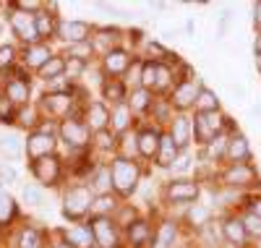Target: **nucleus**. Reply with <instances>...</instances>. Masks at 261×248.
Listing matches in <instances>:
<instances>
[{"label":"nucleus","instance_id":"nucleus-1","mask_svg":"<svg viewBox=\"0 0 261 248\" xmlns=\"http://www.w3.org/2000/svg\"><path fill=\"white\" fill-rule=\"evenodd\" d=\"M110 170H113V191H118L120 196H130L139 188L141 167H139V162L130 160V157H118L110 165Z\"/></svg>","mask_w":261,"mask_h":248},{"label":"nucleus","instance_id":"nucleus-2","mask_svg":"<svg viewBox=\"0 0 261 248\" xmlns=\"http://www.w3.org/2000/svg\"><path fill=\"white\" fill-rule=\"evenodd\" d=\"M92 204H94V193L89 186H73L63 193V214L73 222L92 214Z\"/></svg>","mask_w":261,"mask_h":248},{"label":"nucleus","instance_id":"nucleus-3","mask_svg":"<svg viewBox=\"0 0 261 248\" xmlns=\"http://www.w3.org/2000/svg\"><path fill=\"white\" fill-rule=\"evenodd\" d=\"M227 126V118L222 115L220 110L217 112H199L193 120H191V131H193V139L199 144H209L214 136H222V131Z\"/></svg>","mask_w":261,"mask_h":248},{"label":"nucleus","instance_id":"nucleus-4","mask_svg":"<svg viewBox=\"0 0 261 248\" xmlns=\"http://www.w3.org/2000/svg\"><path fill=\"white\" fill-rule=\"evenodd\" d=\"M60 139L68 144V146H73V149H81V146H89V141H92V131L84 126V120L81 118H65L63 123H60Z\"/></svg>","mask_w":261,"mask_h":248},{"label":"nucleus","instance_id":"nucleus-5","mask_svg":"<svg viewBox=\"0 0 261 248\" xmlns=\"http://www.w3.org/2000/svg\"><path fill=\"white\" fill-rule=\"evenodd\" d=\"M89 225H92L97 248H118L120 245V233H118V225L113 222V217H92Z\"/></svg>","mask_w":261,"mask_h":248},{"label":"nucleus","instance_id":"nucleus-6","mask_svg":"<svg viewBox=\"0 0 261 248\" xmlns=\"http://www.w3.org/2000/svg\"><path fill=\"white\" fill-rule=\"evenodd\" d=\"M201 92V79H183L180 84L172 86V97L170 105L175 110H188L196 105V97Z\"/></svg>","mask_w":261,"mask_h":248},{"label":"nucleus","instance_id":"nucleus-7","mask_svg":"<svg viewBox=\"0 0 261 248\" xmlns=\"http://www.w3.org/2000/svg\"><path fill=\"white\" fill-rule=\"evenodd\" d=\"M196 196H199V183L188 178L170 180L165 186V199L170 204H191V201H196Z\"/></svg>","mask_w":261,"mask_h":248},{"label":"nucleus","instance_id":"nucleus-8","mask_svg":"<svg viewBox=\"0 0 261 248\" xmlns=\"http://www.w3.org/2000/svg\"><path fill=\"white\" fill-rule=\"evenodd\" d=\"M84 126L89 128L92 133H102V131H110V107L105 102H89L84 110Z\"/></svg>","mask_w":261,"mask_h":248},{"label":"nucleus","instance_id":"nucleus-9","mask_svg":"<svg viewBox=\"0 0 261 248\" xmlns=\"http://www.w3.org/2000/svg\"><path fill=\"white\" fill-rule=\"evenodd\" d=\"M11 27H13V34L21 39V42H29V44H37L39 34H37V24H34V13H24V11H13L11 13Z\"/></svg>","mask_w":261,"mask_h":248},{"label":"nucleus","instance_id":"nucleus-10","mask_svg":"<svg viewBox=\"0 0 261 248\" xmlns=\"http://www.w3.org/2000/svg\"><path fill=\"white\" fill-rule=\"evenodd\" d=\"M55 152V136L53 133H45V131H34L29 133V139H27V154H29V160H42V157H50Z\"/></svg>","mask_w":261,"mask_h":248},{"label":"nucleus","instance_id":"nucleus-11","mask_svg":"<svg viewBox=\"0 0 261 248\" xmlns=\"http://www.w3.org/2000/svg\"><path fill=\"white\" fill-rule=\"evenodd\" d=\"M32 172H34V178L39 180L42 186H55L58 178H60V160L55 154L42 157V160L32 162Z\"/></svg>","mask_w":261,"mask_h":248},{"label":"nucleus","instance_id":"nucleus-12","mask_svg":"<svg viewBox=\"0 0 261 248\" xmlns=\"http://www.w3.org/2000/svg\"><path fill=\"white\" fill-rule=\"evenodd\" d=\"M63 42L68 44H79V42H86L92 34V27L86 21H58V32H55Z\"/></svg>","mask_w":261,"mask_h":248},{"label":"nucleus","instance_id":"nucleus-13","mask_svg":"<svg viewBox=\"0 0 261 248\" xmlns=\"http://www.w3.org/2000/svg\"><path fill=\"white\" fill-rule=\"evenodd\" d=\"M130 60H134V58H130L125 50L115 47V50H110V53H105V58H102V68H105V73L110 76V79H118V76H125Z\"/></svg>","mask_w":261,"mask_h":248},{"label":"nucleus","instance_id":"nucleus-14","mask_svg":"<svg viewBox=\"0 0 261 248\" xmlns=\"http://www.w3.org/2000/svg\"><path fill=\"white\" fill-rule=\"evenodd\" d=\"M160 139L162 133L157 128H141V133L136 136V149H139V157L144 160H157V152H160Z\"/></svg>","mask_w":261,"mask_h":248},{"label":"nucleus","instance_id":"nucleus-15","mask_svg":"<svg viewBox=\"0 0 261 248\" xmlns=\"http://www.w3.org/2000/svg\"><path fill=\"white\" fill-rule=\"evenodd\" d=\"M225 160H230V165H248V160H251V146H248V139L243 136V133H232V136L227 139Z\"/></svg>","mask_w":261,"mask_h":248},{"label":"nucleus","instance_id":"nucleus-16","mask_svg":"<svg viewBox=\"0 0 261 248\" xmlns=\"http://www.w3.org/2000/svg\"><path fill=\"white\" fill-rule=\"evenodd\" d=\"M256 170L251 165H230L222 175V180L230 186V188H246L251 183H256Z\"/></svg>","mask_w":261,"mask_h":248},{"label":"nucleus","instance_id":"nucleus-17","mask_svg":"<svg viewBox=\"0 0 261 248\" xmlns=\"http://www.w3.org/2000/svg\"><path fill=\"white\" fill-rule=\"evenodd\" d=\"M45 110L50 115H60V118H68V112L73 107V94L71 92H47L45 94Z\"/></svg>","mask_w":261,"mask_h":248},{"label":"nucleus","instance_id":"nucleus-18","mask_svg":"<svg viewBox=\"0 0 261 248\" xmlns=\"http://www.w3.org/2000/svg\"><path fill=\"white\" fill-rule=\"evenodd\" d=\"M65 243L73 248H97L92 225H73L71 230H65Z\"/></svg>","mask_w":261,"mask_h":248},{"label":"nucleus","instance_id":"nucleus-19","mask_svg":"<svg viewBox=\"0 0 261 248\" xmlns=\"http://www.w3.org/2000/svg\"><path fill=\"white\" fill-rule=\"evenodd\" d=\"M170 136L172 141L178 144V149L183 152L191 141H193V131H191V120L186 115H178V118H172L170 120Z\"/></svg>","mask_w":261,"mask_h":248},{"label":"nucleus","instance_id":"nucleus-20","mask_svg":"<svg viewBox=\"0 0 261 248\" xmlns=\"http://www.w3.org/2000/svg\"><path fill=\"white\" fill-rule=\"evenodd\" d=\"M134 123V110L128 107V102H120L115 107H110V128L113 133H125Z\"/></svg>","mask_w":261,"mask_h":248},{"label":"nucleus","instance_id":"nucleus-21","mask_svg":"<svg viewBox=\"0 0 261 248\" xmlns=\"http://www.w3.org/2000/svg\"><path fill=\"white\" fill-rule=\"evenodd\" d=\"M3 92H6V100H8L11 105H24V102L29 100V84H27V79L13 76V79L6 81Z\"/></svg>","mask_w":261,"mask_h":248},{"label":"nucleus","instance_id":"nucleus-22","mask_svg":"<svg viewBox=\"0 0 261 248\" xmlns=\"http://www.w3.org/2000/svg\"><path fill=\"white\" fill-rule=\"evenodd\" d=\"M89 188H92V193H97V196H105V193L113 191V170H110V165H99V167L92 172Z\"/></svg>","mask_w":261,"mask_h":248},{"label":"nucleus","instance_id":"nucleus-23","mask_svg":"<svg viewBox=\"0 0 261 248\" xmlns=\"http://www.w3.org/2000/svg\"><path fill=\"white\" fill-rule=\"evenodd\" d=\"M222 238H225L227 243H232L235 248H243L246 240H248V233H246V228H243V222H241V219L227 217L225 225H222Z\"/></svg>","mask_w":261,"mask_h":248},{"label":"nucleus","instance_id":"nucleus-24","mask_svg":"<svg viewBox=\"0 0 261 248\" xmlns=\"http://www.w3.org/2000/svg\"><path fill=\"white\" fill-rule=\"evenodd\" d=\"M178 154H180V149H178L175 141H172V136H170V133H162L160 152H157V165L160 167H172L175 160H178Z\"/></svg>","mask_w":261,"mask_h":248},{"label":"nucleus","instance_id":"nucleus-25","mask_svg":"<svg viewBox=\"0 0 261 248\" xmlns=\"http://www.w3.org/2000/svg\"><path fill=\"white\" fill-rule=\"evenodd\" d=\"M125 235H128V243L134 248H144L151 240V225L146 219H136L130 228H125Z\"/></svg>","mask_w":261,"mask_h":248},{"label":"nucleus","instance_id":"nucleus-26","mask_svg":"<svg viewBox=\"0 0 261 248\" xmlns=\"http://www.w3.org/2000/svg\"><path fill=\"white\" fill-rule=\"evenodd\" d=\"M53 58V53H50V47L47 44H42V42H37V44H29V47L24 50V63L29 65V68H42L47 60Z\"/></svg>","mask_w":261,"mask_h":248},{"label":"nucleus","instance_id":"nucleus-27","mask_svg":"<svg viewBox=\"0 0 261 248\" xmlns=\"http://www.w3.org/2000/svg\"><path fill=\"white\" fill-rule=\"evenodd\" d=\"M120 42V32L115 29V27H110V29H94V42H92V47H102L105 53H110V50H115V44Z\"/></svg>","mask_w":261,"mask_h":248},{"label":"nucleus","instance_id":"nucleus-28","mask_svg":"<svg viewBox=\"0 0 261 248\" xmlns=\"http://www.w3.org/2000/svg\"><path fill=\"white\" fill-rule=\"evenodd\" d=\"M125 102H128V107L134 110V112H146V110H151V105H154V100H151V92H149V89H144V86L130 89V97H128Z\"/></svg>","mask_w":261,"mask_h":248},{"label":"nucleus","instance_id":"nucleus-29","mask_svg":"<svg viewBox=\"0 0 261 248\" xmlns=\"http://www.w3.org/2000/svg\"><path fill=\"white\" fill-rule=\"evenodd\" d=\"M102 94H105L107 102H113V107L128 100V94H125V84L118 81V79H107V81L102 84Z\"/></svg>","mask_w":261,"mask_h":248},{"label":"nucleus","instance_id":"nucleus-30","mask_svg":"<svg viewBox=\"0 0 261 248\" xmlns=\"http://www.w3.org/2000/svg\"><path fill=\"white\" fill-rule=\"evenodd\" d=\"M118 207H120V204L115 201V196H110V193H105V196H94L92 217H113Z\"/></svg>","mask_w":261,"mask_h":248},{"label":"nucleus","instance_id":"nucleus-31","mask_svg":"<svg viewBox=\"0 0 261 248\" xmlns=\"http://www.w3.org/2000/svg\"><path fill=\"white\" fill-rule=\"evenodd\" d=\"M196 112H217L220 110V97H217L212 89H204L201 86V92H199V97H196Z\"/></svg>","mask_w":261,"mask_h":248},{"label":"nucleus","instance_id":"nucleus-32","mask_svg":"<svg viewBox=\"0 0 261 248\" xmlns=\"http://www.w3.org/2000/svg\"><path fill=\"white\" fill-rule=\"evenodd\" d=\"M63 73H65V58H60V55H53V58L39 68V79H45V81H53V79H58V76H63Z\"/></svg>","mask_w":261,"mask_h":248},{"label":"nucleus","instance_id":"nucleus-33","mask_svg":"<svg viewBox=\"0 0 261 248\" xmlns=\"http://www.w3.org/2000/svg\"><path fill=\"white\" fill-rule=\"evenodd\" d=\"M209 217H212V209L204 207V204H191V209L186 214L188 225H193V228H199V230H204L209 225Z\"/></svg>","mask_w":261,"mask_h":248},{"label":"nucleus","instance_id":"nucleus-34","mask_svg":"<svg viewBox=\"0 0 261 248\" xmlns=\"http://www.w3.org/2000/svg\"><path fill=\"white\" fill-rule=\"evenodd\" d=\"M170 86H172V71H170V65L154 60V89H151V92H167Z\"/></svg>","mask_w":261,"mask_h":248},{"label":"nucleus","instance_id":"nucleus-35","mask_svg":"<svg viewBox=\"0 0 261 248\" xmlns=\"http://www.w3.org/2000/svg\"><path fill=\"white\" fill-rule=\"evenodd\" d=\"M94 47H92V42L86 39V42H79V44H68V53H65V58L68 60H79V63H86L92 58Z\"/></svg>","mask_w":261,"mask_h":248},{"label":"nucleus","instance_id":"nucleus-36","mask_svg":"<svg viewBox=\"0 0 261 248\" xmlns=\"http://www.w3.org/2000/svg\"><path fill=\"white\" fill-rule=\"evenodd\" d=\"M34 24H37V34L39 37H53L58 32L55 16H47V13H34Z\"/></svg>","mask_w":261,"mask_h":248},{"label":"nucleus","instance_id":"nucleus-37","mask_svg":"<svg viewBox=\"0 0 261 248\" xmlns=\"http://www.w3.org/2000/svg\"><path fill=\"white\" fill-rule=\"evenodd\" d=\"M13 217H16V201L11 193L0 188V225H8Z\"/></svg>","mask_w":261,"mask_h":248},{"label":"nucleus","instance_id":"nucleus-38","mask_svg":"<svg viewBox=\"0 0 261 248\" xmlns=\"http://www.w3.org/2000/svg\"><path fill=\"white\" fill-rule=\"evenodd\" d=\"M175 222H162L160 225V233H157V240H154V248H170L172 240H175Z\"/></svg>","mask_w":261,"mask_h":248},{"label":"nucleus","instance_id":"nucleus-39","mask_svg":"<svg viewBox=\"0 0 261 248\" xmlns=\"http://www.w3.org/2000/svg\"><path fill=\"white\" fill-rule=\"evenodd\" d=\"M21 141L16 136H3L0 139V157H6V160H18L21 157Z\"/></svg>","mask_w":261,"mask_h":248},{"label":"nucleus","instance_id":"nucleus-40","mask_svg":"<svg viewBox=\"0 0 261 248\" xmlns=\"http://www.w3.org/2000/svg\"><path fill=\"white\" fill-rule=\"evenodd\" d=\"M141 71H144V60H130V65H128V71H125V86H130V89H139L141 86Z\"/></svg>","mask_w":261,"mask_h":248},{"label":"nucleus","instance_id":"nucleus-41","mask_svg":"<svg viewBox=\"0 0 261 248\" xmlns=\"http://www.w3.org/2000/svg\"><path fill=\"white\" fill-rule=\"evenodd\" d=\"M225 152H227V139L225 136H214L206 144V157H209V160H214V162L225 160Z\"/></svg>","mask_w":261,"mask_h":248},{"label":"nucleus","instance_id":"nucleus-42","mask_svg":"<svg viewBox=\"0 0 261 248\" xmlns=\"http://www.w3.org/2000/svg\"><path fill=\"white\" fill-rule=\"evenodd\" d=\"M113 222L118 225V228H130V225L136 222V209H130L128 204H120L113 214Z\"/></svg>","mask_w":261,"mask_h":248},{"label":"nucleus","instance_id":"nucleus-43","mask_svg":"<svg viewBox=\"0 0 261 248\" xmlns=\"http://www.w3.org/2000/svg\"><path fill=\"white\" fill-rule=\"evenodd\" d=\"M39 245H42V235H39L34 228L21 230V235H18V248H39Z\"/></svg>","mask_w":261,"mask_h":248},{"label":"nucleus","instance_id":"nucleus-44","mask_svg":"<svg viewBox=\"0 0 261 248\" xmlns=\"http://www.w3.org/2000/svg\"><path fill=\"white\" fill-rule=\"evenodd\" d=\"M21 196H24V201L29 207H39L42 201H45V193H42V188H37V186H32V183H27L24 188H21Z\"/></svg>","mask_w":261,"mask_h":248},{"label":"nucleus","instance_id":"nucleus-45","mask_svg":"<svg viewBox=\"0 0 261 248\" xmlns=\"http://www.w3.org/2000/svg\"><path fill=\"white\" fill-rule=\"evenodd\" d=\"M241 222H243V228H246V233H248V238H261V219H258L256 214H251V212H246Z\"/></svg>","mask_w":261,"mask_h":248},{"label":"nucleus","instance_id":"nucleus-46","mask_svg":"<svg viewBox=\"0 0 261 248\" xmlns=\"http://www.w3.org/2000/svg\"><path fill=\"white\" fill-rule=\"evenodd\" d=\"M141 86L144 89H154V60H144V71H141Z\"/></svg>","mask_w":261,"mask_h":248},{"label":"nucleus","instance_id":"nucleus-47","mask_svg":"<svg viewBox=\"0 0 261 248\" xmlns=\"http://www.w3.org/2000/svg\"><path fill=\"white\" fill-rule=\"evenodd\" d=\"M13 60H16V50L13 47H0V71H6V68H11L13 65Z\"/></svg>","mask_w":261,"mask_h":248},{"label":"nucleus","instance_id":"nucleus-48","mask_svg":"<svg viewBox=\"0 0 261 248\" xmlns=\"http://www.w3.org/2000/svg\"><path fill=\"white\" fill-rule=\"evenodd\" d=\"M113 144H115V133H113V131L97 133V146H99V149H110Z\"/></svg>","mask_w":261,"mask_h":248},{"label":"nucleus","instance_id":"nucleus-49","mask_svg":"<svg viewBox=\"0 0 261 248\" xmlns=\"http://www.w3.org/2000/svg\"><path fill=\"white\" fill-rule=\"evenodd\" d=\"M11 115H13V112H11V102L3 94V97H0V123H11Z\"/></svg>","mask_w":261,"mask_h":248},{"label":"nucleus","instance_id":"nucleus-50","mask_svg":"<svg viewBox=\"0 0 261 248\" xmlns=\"http://www.w3.org/2000/svg\"><path fill=\"white\" fill-rule=\"evenodd\" d=\"M65 71L73 73V76H79V73L84 71V63H79V60H65Z\"/></svg>","mask_w":261,"mask_h":248},{"label":"nucleus","instance_id":"nucleus-51","mask_svg":"<svg viewBox=\"0 0 261 248\" xmlns=\"http://www.w3.org/2000/svg\"><path fill=\"white\" fill-rule=\"evenodd\" d=\"M248 212H251V214H256V217L261 219V196L251 199V204H248Z\"/></svg>","mask_w":261,"mask_h":248},{"label":"nucleus","instance_id":"nucleus-52","mask_svg":"<svg viewBox=\"0 0 261 248\" xmlns=\"http://www.w3.org/2000/svg\"><path fill=\"white\" fill-rule=\"evenodd\" d=\"M175 170H186L188 167V157L186 154H178V160H175V165H172Z\"/></svg>","mask_w":261,"mask_h":248},{"label":"nucleus","instance_id":"nucleus-53","mask_svg":"<svg viewBox=\"0 0 261 248\" xmlns=\"http://www.w3.org/2000/svg\"><path fill=\"white\" fill-rule=\"evenodd\" d=\"M0 178L8 180V183H13V180H16V172H13L11 167H3V170H0Z\"/></svg>","mask_w":261,"mask_h":248},{"label":"nucleus","instance_id":"nucleus-54","mask_svg":"<svg viewBox=\"0 0 261 248\" xmlns=\"http://www.w3.org/2000/svg\"><path fill=\"white\" fill-rule=\"evenodd\" d=\"M253 24L261 29V3H256V6H253Z\"/></svg>","mask_w":261,"mask_h":248},{"label":"nucleus","instance_id":"nucleus-55","mask_svg":"<svg viewBox=\"0 0 261 248\" xmlns=\"http://www.w3.org/2000/svg\"><path fill=\"white\" fill-rule=\"evenodd\" d=\"M232 94L243 100V97H246V89H243V86H235V84H232Z\"/></svg>","mask_w":261,"mask_h":248},{"label":"nucleus","instance_id":"nucleus-56","mask_svg":"<svg viewBox=\"0 0 261 248\" xmlns=\"http://www.w3.org/2000/svg\"><path fill=\"white\" fill-rule=\"evenodd\" d=\"M253 50H256V55H261V32H258V37L253 42Z\"/></svg>","mask_w":261,"mask_h":248},{"label":"nucleus","instance_id":"nucleus-57","mask_svg":"<svg viewBox=\"0 0 261 248\" xmlns=\"http://www.w3.org/2000/svg\"><path fill=\"white\" fill-rule=\"evenodd\" d=\"M253 115H261V105H258V107H253Z\"/></svg>","mask_w":261,"mask_h":248},{"label":"nucleus","instance_id":"nucleus-58","mask_svg":"<svg viewBox=\"0 0 261 248\" xmlns=\"http://www.w3.org/2000/svg\"><path fill=\"white\" fill-rule=\"evenodd\" d=\"M256 65H258V71H261V55H256Z\"/></svg>","mask_w":261,"mask_h":248},{"label":"nucleus","instance_id":"nucleus-59","mask_svg":"<svg viewBox=\"0 0 261 248\" xmlns=\"http://www.w3.org/2000/svg\"><path fill=\"white\" fill-rule=\"evenodd\" d=\"M58 248H73V245H68V243H60Z\"/></svg>","mask_w":261,"mask_h":248},{"label":"nucleus","instance_id":"nucleus-60","mask_svg":"<svg viewBox=\"0 0 261 248\" xmlns=\"http://www.w3.org/2000/svg\"><path fill=\"white\" fill-rule=\"evenodd\" d=\"M258 248H261V245H258Z\"/></svg>","mask_w":261,"mask_h":248}]
</instances>
